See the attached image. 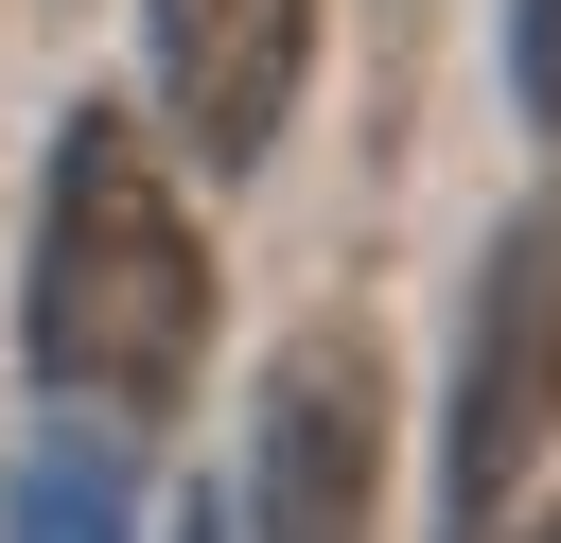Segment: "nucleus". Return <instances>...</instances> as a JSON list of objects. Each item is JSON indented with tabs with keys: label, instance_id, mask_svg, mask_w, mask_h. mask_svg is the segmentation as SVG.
<instances>
[{
	"label": "nucleus",
	"instance_id": "nucleus-7",
	"mask_svg": "<svg viewBox=\"0 0 561 543\" xmlns=\"http://www.w3.org/2000/svg\"><path fill=\"white\" fill-rule=\"evenodd\" d=\"M193 543H228V525H193Z\"/></svg>",
	"mask_w": 561,
	"mask_h": 543
},
{
	"label": "nucleus",
	"instance_id": "nucleus-4",
	"mask_svg": "<svg viewBox=\"0 0 561 543\" xmlns=\"http://www.w3.org/2000/svg\"><path fill=\"white\" fill-rule=\"evenodd\" d=\"M140 35H158V123H175L210 175L280 158L298 70H316V0H140Z\"/></svg>",
	"mask_w": 561,
	"mask_h": 543
},
{
	"label": "nucleus",
	"instance_id": "nucleus-3",
	"mask_svg": "<svg viewBox=\"0 0 561 543\" xmlns=\"http://www.w3.org/2000/svg\"><path fill=\"white\" fill-rule=\"evenodd\" d=\"M386 490V368L351 333H280L245 403V543H368Z\"/></svg>",
	"mask_w": 561,
	"mask_h": 543
},
{
	"label": "nucleus",
	"instance_id": "nucleus-2",
	"mask_svg": "<svg viewBox=\"0 0 561 543\" xmlns=\"http://www.w3.org/2000/svg\"><path fill=\"white\" fill-rule=\"evenodd\" d=\"M561 438V210L491 228L473 263V333H456V403H438V543H491L508 490Z\"/></svg>",
	"mask_w": 561,
	"mask_h": 543
},
{
	"label": "nucleus",
	"instance_id": "nucleus-5",
	"mask_svg": "<svg viewBox=\"0 0 561 543\" xmlns=\"http://www.w3.org/2000/svg\"><path fill=\"white\" fill-rule=\"evenodd\" d=\"M0 543H140V473H123V438H105L88 403H70L53 438H35V473H18Z\"/></svg>",
	"mask_w": 561,
	"mask_h": 543
},
{
	"label": "nucleus",
	"instance_id": "nucleus-1",
	"mask_svg": "<svg viewBox=\"0 0 561 543\" xmlns=\"http://www.w3.org/2000/svg\"><path fill=\"white\" fill-rule=\"evenodd\" d=\"M18 333H35V385L88 420H158L210 368V245H193V193L158 175V140L123 105H70L35 158Z\"/></svg>",
	"mask_w": 561,
	"mask_h": 543
},
{
	"label": "nucleus",
	"instance_id": "nucleus-8",
	"mask_svg": "<svg viewBox=\"0 0 561 543\" xmlns=\"http://www.w3.org/2000/svg\"><path fill=\"white\" fill-rule=\"evenodd\" d=\"M543 543H561V508H543Z\"/></svg>",
	"mask_w": 561,
	"mask_h": 543
},
{
	"label": "nucleus",
	"instance_id": "nucleus-6",
	"mask_svg": "<svg viewBox=\"0 0 561 543\" xmlns=\"http://www.w3.org/2000/svg\"><path fill=\"white\" fill-rule=\"evenodd\" d=\"M508 105L561 140V0H508Z\"/></svg>",
	"mask_w": 561,
	"mask_h": 543
}]
</instances>
